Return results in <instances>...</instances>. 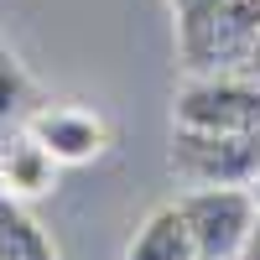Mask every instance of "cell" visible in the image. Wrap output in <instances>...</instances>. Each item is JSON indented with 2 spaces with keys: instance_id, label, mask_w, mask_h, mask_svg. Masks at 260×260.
I'll return each instance as SVG.
<instances>
[{
  "instance_id": "obj_1",
  "label": "cell",
  "mask_w": 260,
  "mask_h": 260,
  "mask_svg": "<svg viewBox=\"0 0 260 260\" xmlns=\"http://www.w3.org/2000/svg\"><path fill=\"white\" fill-rule=\"evenodd\" d=\"M172 172L192 187H250L260 172V125L255 130H177L172 141Z\"/></svg>"
},
{
  "instance_id": "obj_2",
  "label": "cell",
  "mask_w": 260,
  "mask_h": 260,
  "mask_svg": "<svg viewBox=\"0 0 260 260\" xmlns=\"http://www.w3.org/2000/svg\"><path fill=\"white\" fill-rule=\"evenodd\" d=\"M177 208H182V219L192 229L198 260H240L250 229L260 219L250 187H198V192H187Z\"/></svg>"
},
{
  "instance_id": "obj_3",
  "label": "cell",
  "mask_w": 260,
  "mask_h": 260,
  "mask_svg": "<svg viewBox=\"0 0 260 260\" xmlns=\"http://www.w3.org/2000/svg\"><path fill=\"white\" fill-rule=\"evenodd\" d=\"M177 130H203V136H219V130H255L260 125V89L245 78H198L187 83L172 104Z\"/></svg>"
},
{
  "instance_id": "obj_4",
  "label": "cell",
  "mask_w": 260,
  "mask_h": 260,
  "mask_svg": "<svg viewBox=\"0 0 260 260\" xmlns=\"http://www.w3.org/2000/svg\"><path fill=\"white\" fill-rule=\"evenodd\" d=\"M26 136L47 146L57 167H83V161H94L99 151L110 146L104 120L89 115V110H78V104H52V110H37V115L26 120Z\"/></svg>"
},
{
  "instance_id": "obj_5",
  "label": "cell",
  "mask_w": 260,
  "mask_h": 260,
  "mask_svg": "<svg viewBox=\"0 0 260 260\" xmlns=\"http://www.w3.org/2000/svg\"><path fill=\"white\" fill-rule=\"evenodd\" d=\"M0 187H6L11 198H21V203L47 198V192L57 187V161H52V151L21 130V136L6 141V151H0Z\"/></svg>"
},
{
  "instance_id": "obj_6",
  "label": "cell",
  "mask_w": 260,
  "mask_h": 260,
  "mask_svg": "<svg viewBox=\"0 0 260 260\" xmlns=\"http://www.w3.org/2000/svg\"><path fill=\"white\" fill-rule=\"evenodd\" d=\"M120 260H198V245H192V229L182 219V208L167 203L156 213H146Z\"/></svg>"
},
{
  "instance_id": "obj_7",
  "label": "cell",
  "mask_w": 260,
  "mask_h": 260,
  "mask_svg": "<svg viewBox=\"0 0 260 260\" xmlns=\"http://www.w3.org/2000/svg\"><path fill=\"white\" fill-rule=\"evenodd\" d=\"M0 260H62L21 208V198H11L6 187H0Z\"/></svg>"
},
{
  "instance_id": "obj_8",
  "label": "cell",
  "mask_w": 260,
  "mask_h": 260,
  "mask_svg": "<svg viewBox=\"0 0 260 260\" xmlns=\"http://www.w3.org/2000/svg\"><path fill=\"white\" fill-rule=\"evenodd\" d=\"M240 260H260V219H255V229H250V240H245Z\"/></svg>"
},
{
  "instance_id": "obj_9",
  "label": "cell",
  "mask_w": 260,
  "mask_h": 260,
  "mask_svg": "<svg viewBox=\"0 0 260 260\" xmlns=\"http://www.w3.org/2000/svg\"><path fill=\"white\" fill-rule=\"evenodd\" d=\"M250 198H255V208H260V172H255V182H250Z\"/></svg>"
}]
</instances>
